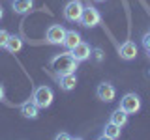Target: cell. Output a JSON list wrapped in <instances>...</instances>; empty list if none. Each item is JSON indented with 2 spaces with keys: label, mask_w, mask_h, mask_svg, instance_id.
I'll list each match as a JSON object with an SVG mask.
<instances>
[{
  "label": "cell",
  "mask_w": 150,
  "mask_h": 140,
  "mask_svg": "<svg viewBox=\"0 0 150 140\" xmlns=\"http://www.w3.org/2000/svg\"><path fill=\"white\" fill-rule=\"evenodd\" d=\"M49 65L56 75H66V73H75L77 71L79 62L69 52H58V54H54L53 58H51Z\"/></svg>",
  "instance_id": "cell-1"
},
{
  "label": "cell",
  "mask_w": 150,
  "mask_h": 140,
  "mask_svg": "<svg viewBox=\"0 0 150 140\" xmlns=\"http://www.w3.org/2000/svg\"><path fill=\"white\" fill-rule=\"evenodd\" d=\"M32 101L36 103L40 108H49L51 105H53V99H54V92H53V88H49V86H38L34 88V92H32V97H30Z\"/></svg>",
  "instance_id": "cell-2"
},
{
  "label": "cell",
  "mask_w": 150,
  "mask_h": 140,
  "mask_svg": "<svg viewBox=\"0 0 150 140\" xmlns=\"http://www.w3.org/2000/svg\"><path fill=\"white\" fill-rule=\"evenodd\" d=\"M79 22H81L84 28H96V26L101 24V13L98 11V8H94V6H84L81 21Z\"/></svg>",
  "instance_id": "cell-3"
},
{
  "label": "cell",
  "mask_w": 150,
  "mask_h": 140,
  "mask_svg": "<svg viewBox=\"0 0 150 140\" xmlns=\"http://www.w3.org/2000/svg\"><path fill=\"white\" fill-rule=\"evenodd\" d=\"M83 9H84V6H83L81 0H69L62 9L64 19L68 22H79L81 21V15H83Z\"/></svg>",
  "instance_id": "cell-4"
},
{
  "label": "cell",
  "mask_w": 150,
  "mask_h": 140,
  "mask_svg": "<svg viewBox=\"0 0 150 140\" xmlns=\"http://www.w3.org/2000/svg\"><path fill=\"white\" fill-rule=\"evenodd\" d=\"M120 108L126 110L128 114H137V112L141 110V97L137 95V93H133V92L122 95V99H120Z\"/></svg>",
  "instance_id": "cell-5"
},
{
  "label": "cell",
  "mask_w": 150,
  "mask_h": 140,
  "mask_svg": "<svg viewBox=\"0 0 150 140\" xmlns=\"http://www.w3.org/2000/svg\"><path fill=\"white\" fill-rule=\"evenodd\" d=\"M66 36V28L62 24H51L45 32V41L49 45H62Z\"/></svg>",
  "instance_id": "cell-6"
},
{
  "label": "cell",
  "mask_w": 150,
  "mask_h": 140,
  "mask_svg": "<svg viewBox=\"0 0 150 140\" xmlns=\"http://www.w3.org/2000/svg\"><path fill=\"white\" fill-rule=\"evenodd\" d=\"M96 97L103 103H111V101H115V97H116V88L112 86L111 82H101V84H98V88H96Z\"/></svg>",
  "instance_id": "cell-7"
},
{
  "label": "cell",
  "mask_w": 150,
  "mask_h": 140,
  "mask_svg": "<svg viewBox=\"0 0 150 140\" xmlns=\"http://www.w3.org/2000/svg\"><path fill=\"white\" fill-rule=\"evenodd\" d=\"M137 52H139V49H137V45H135V41H124L120 47H118V54H120V58L122 60H126V62H131V60H135L137 58Z\"/></svg>",
  "instance_id": "cell-8"
},
{
  "label": "cell",
  "mask_w": 150,
  "mask_h": 140,
  "mask_svg": "<svg viewBox=\"0 0 150 140\" xmlns=\"http://www.w3.org/2000/svg\"><path fill=\"white\" fill-rule=\"evenodd\" d=\"M69 54H71L77 62H84V60H88L92 56V47L88 43H84V41H81V43H77L69 50Z\"/></svg>",
  "instance_id": "cell-9"
},
{
  "label": "cell",
  "mask_w": 150,
  "mask_h": 140,
  "mask_svg": "<svg viewBox=\"0 0 150 140\" xmlns=\"http://www.w3.org/2000/svg\"><path fill=\"white\" fill-rule=\"evenodd\" d=\"M19 112H21L23 118H26V120H36L38 116H40V106H38L32 99H26L25 103H21Z\"/></svg>",
  "instance_id": "cell-10"
},
{
  "label": "cell",
  "mask_w": 150,
  "mask_h": 140,
  "mask_svg": "<svg viewBox=\"0 0 150 140\" xmlns=\"http://www.w3.org/2000/svg\"><path fill=\"white\" fill-rule=\"evenodd\" d=\"M58 86L64 92H71L77 86V75L75 73H66V75H58Z\"/></svg>",
  "instance_id": "cell-11"
},
{
  "label": "cell",
  "mask_w": 150,
  "mask_h": 140,
  "mask_svg": "<svg viewBox=\"0 0 150 140\" xmlns=\"http://www.w3.org/2000/svg\"><path fill=\"white\" fill-rule=\"evenodd\" d=\"M34 8V0H11V9L17 15H25Z\"/></svg>",
  "instance_id": "cell-12"
},
{
  "label": "cell",
  "mask_w": 150,
  "mask_h": 140,
  "mask_svg": "<svg viewBox=\"0 0 150 140\" xmlns=\"http://www.w3.org/2000/svg\"><path fill=\"white\" fill-rule=\"evenodd\" d=\"M120 133H122V127H120V125H116V123H112V121H109V123H105V127H103L101 138L116 140V138H120Z\"/></svg>",
  "instance_id": "cell-13"
},
{
  "label": "cell",
  "mask_w": 150,
  "mask_h": 140,
  "mask_svg": "<svg viewBox=\"0 0 150 140\" xmlns=\"http://www.w3.org/2000/svg\"><path fill=\"white\" fill-rule=\"evenodd\" d=\"M81 34H79L77 30H66V36H64V41H62V45L66 47L68 50H71L77 43H81Z\"/></svg>",
  "instance_id": "cell-14"
},
{
  "label": "cell",
  "mask_w": 150,
  "mask_h": 140,
  "mask_svg": "<svg viewBox=\"0 0 150 140\" xmlns=\"http://www.w3.org/2000/svg\"><path fill=\"white\" fill-rule=\"evenodd\" d=\"M4 49H6L9 54H17L19 50L23 49V39H21L19 36L11 34V36H9V39H8V43H6V47H4Z\"/></svg>",
  "instance_id": "cell-15"
},
{
  "label": "cell",
  "mask_w": 150,
  "mask_h": 140,
  "mask_svg": "<svg viewBox=\"0 0 150 140\" xmlns=\"http://www.w3.org/2000/svg\"><path fill=\"white\" fill-rule=\"evenodd\" d=\"M128 118H129V114L118 106V108H116V110L111 114V120H109V121H112V123H116V125H120V127H124V125L128 123Z\"/></svg>",
  "instance_id": "cell-16"
},
{
  "label": "cell",
  "mask_w": 150,
  "mask_h": 140,
  "mask_svg": "<svg viewBox=\"0 0 150 140\" xmlns=\"http://www.w3.org/2000/svg\"><path fill=\"white\" fill-rule=\"evenodd\" d=\"M9 32L8 30H4V28H0V49H4L6 47V43H8V39H9Z\"/></svg>",
  "instance_id": "cell-17"
},
{
  "label": "cell",
  "mask_w": 150,
  "mask_h": 140,
  "mask_svg": "<svg viewBox=\"0 0 150 140\" xmlns=\"http://www.w3.org/2000/svg\"><path fill=\"white\" fill-rule=\"evenodd\" d=\"M103 56H105V54H103L101 49H92V56H90V58H94L96 62H103Z\"/></svg>",
  "instance_id": "cell-18"
},
{
  "label": "cell",
  "mask_w": 150,
  "mask_h": 140,
  "mask_svg": "<svg viewBox=\"0 0 150 140\" xmlns=\"http://www.w3.org/2000/svg\"><path fill=\"white\" fill-rule=\"evenodd\" d=\"M141 41H143L144 50H148V49H150V32H146V34L143 36V39H141Z\"/></svg>",
  "instance_id": "cell-19"
},
{
  "label": "cell",
  "mask_w": 150,
  "mask_h": 140,
  "mask_svg": "<svg viewBox=\"0 0 150 140\" xmlns=\"http://www.w3.org/2000/svg\"><path fill=\"white\" fill-rule=\"evenodd\" d=\"M54 138H56V140H71L73 136H71L69 133H58V134H56Z\"/></svg>",
  "instance_id": "cell-20"
},
{
  "label": "cell",
  "mask_w": 150,
  "mask_h": 140,
  "mask_svg": "<svg viewBox=\"0 0 150 140\" xmlns=\"http://www.w3.org/2000/svg\"><path fill=\"white\" fill-rule=\"evenodd\" d=\"M4 97H6V90H4V86L0 84V101H4Z\"/></svg>",
  "instance_id": "cell-21"
},
{
  "label": "cell",
  "mask_w": 150,
  "mask_h": 140,
  "mask_svg": "<svg viewBox=\"0 0 150 140\" xmlns=\"http://www.w3.org/2000/svg\"><path fill=\"white\" fill-rule=\"evenodd\" d=\"M2 17H4V8L0 6V21H2Z\"/></svg>",
  "instance_id": "cell-22"
},
{
  "label": "cell",
  "mask_w": 150,
  "mask_h": 140,
  "mask_svg": "<svg viewBox=\"0 0 150 140\" xmlns=\"http://www.w3.org/2000/svg\"><path fill=\"white\" fill-rule=\"evenodd\" d=\"M94 2H105V0H94Z\"/></svg>",
  "instance_id": "cell-23"
},
{
  "label": "cell",
  "mask_w": 150,
  "mask_h": 140,
  "mask_svg": "<svg viewBox=\"0 0 150 140\" xmlns=\"http://www.w3.org/2000/svg\"><path fill=\"white\" fill-rule=\"evenodd\" d=\"M146 54H148V58H150V49H148V50H146Z\"/></svg>",
  "instance_id": "cell-24"
}]
</instances>
